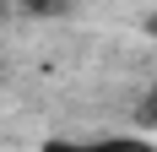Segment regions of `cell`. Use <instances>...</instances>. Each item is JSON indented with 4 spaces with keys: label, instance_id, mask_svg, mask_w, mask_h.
<instances>
[{
    "label": "cell",
    "instance_id": "cell-1",
    "mask_svg": "<svg viewBox=\"0 0 157 152\" xmlns=\"http://www.w3.org/2000/svg\"><path fill=\"white\" fill-rule=\"evenodd\" d=\"M71 152H157L146 136H109V141H81Z\"/></svg>",
    "mask_w": 157,
    "mask_h": 152
},
{
    "label": "cell",
    "instance_id": "cell-2",
    "mask_svg": "<svg viewBox=\"0 0 157 152\" xmlns=\"http://www.w3.org/2000/svg\"><path fill=\"white\" fill-rule=\"evenodd\" d=\"M141 120H146V125H157V87H152V98L141 103Z\"/></svg>",
    "mask_w": 157,
    "mask_h": 152
},
{
    "label": "cell",
    "instance_id": "cell-3",
    "mask_svg": "<svg viewBox=\"0 0 157 152\" xmlns=\"http://www.w3.org/2000/svg\"><path fill=\"white\" fill-rule=\"evenodd\" d=\"M146 33H152V38H157V11H152V16H146Z\"/></svg>",
    "mask_w": 157,
    "mask_h": 152
}]
</instances>
